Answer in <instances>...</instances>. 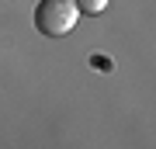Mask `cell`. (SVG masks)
Segmentation results:
<instances>
[{
	"instance_id": "2",
	"label": "cell",
	"mask_w": 156,
	"mask_h": 149,
	"mask_svg": "<svg viewBox=\"0 0 156 149\" xmlns=\"http://www.w3.org/2000/svg\"><path fill=\"white\" fill-rule=\"evenodd\" d=\"M73 7H76V14H87V17H97L101 11L108 7V0H69Z\"/></svg>"
},
{
	"instance_id": "1",
	"label": "cell",
	"mask_w": 156,
	"mask_h": 149,
	"mask_svg": "<svg viewBox=\"0 0 156 149\" xmlns=\"http://www.w3.org/2000/svg\"><path fill=\"white\" fill-rule=\"evenodd\" d=\"M76 7L69 4V0H42L38 7H35V28H38V35L45 38H62V35L73 31V24H76Z\"/></svg>"
}]
</instances>
